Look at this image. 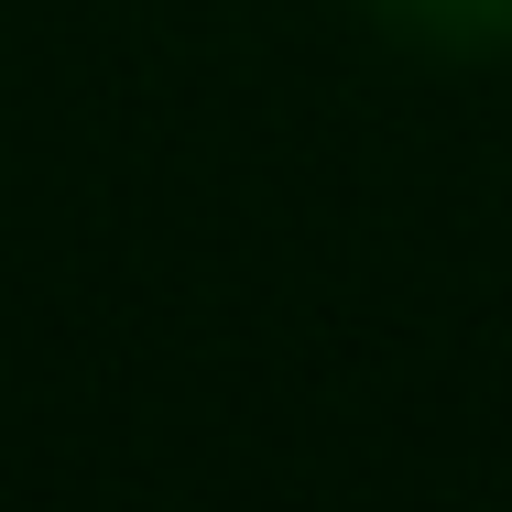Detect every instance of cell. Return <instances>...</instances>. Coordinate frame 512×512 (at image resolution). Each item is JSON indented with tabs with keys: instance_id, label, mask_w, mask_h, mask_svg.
<instances>
[{
	"instance_id": "6da1fadb",
	"label": "cell",
	"mask_w": 512,
	"mask_h": 512,
	"mask_svg": "<svg viewBox=\"0 0 512 512\" xmlns=\"http://www.w3.org/2000/svg\"><path fill=\"white\" fill-rule=\"evenodd\" d=\"M371 11L425 55H502L512 44V0H371Z\"/></svg>"
}]
</instances>
